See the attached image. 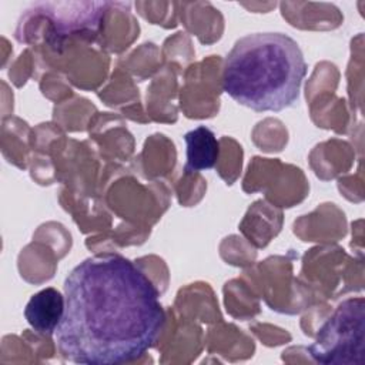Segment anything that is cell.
<instances>
[{"instance_id": "1", "label": "cell", "mask_w": 365, "mask_h": 365, "mask_svg": "<svg viewBox=\"0 0 365 365\" xmlns=\"http://www.w3.org/2000/svg\"><path fill=\"white\" fill-rule=\"evenodd\" d=\"M66 308L54 335L60 355L81 365H115L143 356L165 314L145 272L118 254H97L64 281Z\"/></svg>"}, {"instance_id": "2", "label": "cell", "mask_w": 365, "mask_h": 365, "mask_svg": "<svg viewBox=\"0 0 365 365\" xmlns=\"http://www.w3.org/2000/svg\"><path fill=\"white\" fill-rule=\"evenodd\" d=\"M307 63L282 33H254L235 41L224 60L222 90L254 111H281L299 97Z\"/></svg>"}, {"instance_id": "3", "label": "cell", "mask_w": 365, "mask_h": 365, "mask_svg": "<svg viewBox=\"0 0 365 365\" xmlns=\"http://www.w3.org/2000/svg\"><path fill=\"white\" fill-rule=\"evenodd\" d=\"M365 302L362 297L341 302L334 314L318 329L308 346L309 355L319 364L362 365Z\"/></svg>"}, {"instance_id": "4", "label": "cell", "mask_w": 365, "mask_h": 365, "mask_svg": "<svg viewBox=\"0 0 365 365\" xmlns=\"http://www.w3.org/2000/svg\"><path fill=\"white\" fill-rule=\"evenodd\" d=\"M66 308V297L56 288H44L29 299L24 317L29 325L41 335H51L60 325Z\"/></svg>"}, {"instance_id": "5", "label": "cell", "mask_w": 365, "mask_h": 365, "mask_svg": "<svg viewBox=\"0 0 365 365\" xmlns=\"http://www.w3.org/2000/svg\"><path fill=\"white\" fill-rule=\"evenodd\" d=\"M184 141L187 145L185 173L210 170L217 164L220 155V144L211 128L200 125L185 133Z\"/></svg>"}]
</instances>
